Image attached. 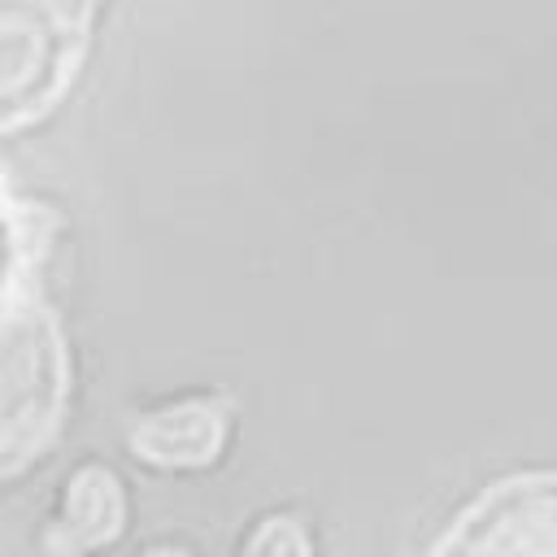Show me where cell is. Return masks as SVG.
Instances as JSON below:
<instances>
[{
	"mask_svg": "<svg viewBox=\"0 0 557 557\" xmlns=\"http://www.w3.org/2000/svg\"><path fill=\"white\" fill-rule=\"evenodd\" d=\"M435 557H557V479L496 487Z\"/></svg>",
	"mask_w": 557,
	"mask_h": 557,
	"instance_id": "1",
	"label": "cell"
},
{
	"mask_svg": "<svg viewBox=\"0 0 557 557\" xmlns=\"http://www.w3.org/2000/svg\"><path fill=\"white\" fill-rule=\"evenodd\" d=\"M222 444V418L213 405H178L170 413L148 418L135 431V448L148 461H165V466H191L213 457V448Z\"/></svg>",
	"mask_w": 557,
	"mask_h": 557,
	"instance_id": "2",
	"label": "cell"
},
{
	"mask_svg": "<svg viewBox=\"0 0 557 557\" xmlns=\"http://www.w3.org/2000/svg\"><path fill=\"white\" fill-rule=\"evenodd\" d=\"M248 557H305V540H300V531L292 522H270L257 535Z\"/></svg>",
	"mask_w": 557,
	"mask_h": 557,
	"instance_id": "3",
	"label": "cell"
}]
</instances>
